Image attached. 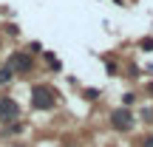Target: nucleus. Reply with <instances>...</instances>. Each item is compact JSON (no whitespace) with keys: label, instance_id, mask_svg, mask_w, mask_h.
I'll return each mask as SVG.
<instances>
[{"label":"nucleus","instance_id":"f257e3e1","mask_svg":"<svg viewBox=\"0 0 153 147\" xmlns=\"http://www.w3.org/2000/svg\"><path fill=\"white\" fill-rule=\"evenodd\" d=\"M54 102H57L54 88H48V85H34L31 88V105L37 110H51V108H54Z\"/></svg>","mask_w":153,"mask_h":147},{"label":"nucleus","instance_id":"f03ea898","mask_svg":"<svg viewBox=\"0 0 153 147\" xmlns=\"http://www.w3.org/2000/svg\"><path fill=\"white\" fill-rule=\"evenodd\" d=\"M14 119H20V105L11 96H0V125H11Z\"/></svg>","mask_w":153,"mask_h":147},{"label":"nucleus","instance_id":"7ed1b4c3","mask_svg":"<svg viewBox=\"0 0 153 147\" xmlns=\"http://www.w3.org/2000/svg\"><path fill=\"white\" fill-rule=\"evenodd\" d=\"M9 68H11V74H31L34 60L26 54V51H14V54L9 57Z\"/></svg>","mask_w":153,"mask_h":147},{"label":"nucleus","instance_id":"20e7f679","mask_svg":"<svg viewBox=\"0 0 153 147\" xmlns=\"http://www.w3.org/2000/svg\"><path fill=\"white\" fill-rule=\"evenodd\" d=\"M111 125H114L116 130H131V127H133V113L128 108L114 110V113H111Z\"/></svg>","mask_w":153,"mask_h":147},{"label":"nucleus","instance_id":"39448f33","mask_svg":"<svg viewBox=\"0 0 153 147\" xmlns=\"http://www.w3.org/2000/svg\"><path fill=\"white\" fill-rule=\"evenodd\" d=\"M11 76H14V74H11V68H9V65H6V68H0V85H9V82H11Z\"/></svg>","mask_w":153,"mask_h":147},{"label":"nucleus","instance_id":"423d86ee","mask_svg":"<svg viewBox=\"0 0 153 147\" xmlns=\"http://www.w3.org/2000/svg\"><path fill=\"white\" fill-rule=\"evenodd\" d=\"M142 147H153V136H148V139H142Z\"/></svg>","mask_w":153,"mask_h":147},{"label":"nucleus","instance_id":"0eeeda50","mask_svg":"<svg viewBox=\"0 0 153 147\" xmlns=\"http://www.w3.org/2000/svg\"><path fill=\"white\" fill-rule=\"evenodd\" d=\"M142 48H153V40L148 37V40H142Z\"/></svg>","mask_w":153,"mask_h":147},{"label":"nucleus","instance_id":"6e6552de","mask_svg":"<svg viewBox=\"0 0 153 147\" xmlns=\"http://www.w3.org/2000/svg\"><path fill=\"white\" fill-rule=\"evenodd\" d=\"M17 147H20V144H17Z\"/></svg>","mask_w":153,"mask_h":147}]
</instances>
